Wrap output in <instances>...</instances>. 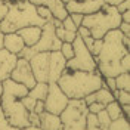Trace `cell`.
Wrapping results in <instances>:
<instances>
[{
	"label": "cell",
	"instance_id": "cell-1",
	"mask_svg": "<svg viewBox=\"0 0 130 130\" xmlns=\"http://www.w3.org/2000/svg\"><path fill=\"white\" fill-rule=\"evenodd\" d=\"M121 39L123 32L118 28L109 30L102 37L101 52L98 53V56H95L98 71L102 77H115L124 73L120 61L126 53H129V49L123 44Z\"/></svg>",
	"mask_w": 130,
	"mask_h": 130
},
{
	"label": "cell",
	"instance_id": "cell-2",
	"mask_svg": "<svg viewBox=\"0 0 130 130\" xmlns=\"http://www.w3.org/2000/svg\"><path fill=\"white\" fill-rule=\"evenodd\" d=\"M2 83H3V95L0 101V108L9 124L19 129L30 126V121H28L30 112L21 102V98H24L28 93V89L13 81L12 78H6Z\"/></svg>",
	"mask_w": 130,
	"mask_h": 130
},
{
	"label": "cell",
	"instance_id": "cell-3",
	"mask_svg": "<svg viewBox=\"0 0 130 130\" xmlns=\"http://www.w3.org/2000/svg\"><path fill=\"white\" fill-rule=\"evenodd\" d=\"M56 83L68 99H83L102 86V75L99 71L86 73L65 70Z\"/></svg>",
	"mask_w": 130,
	"mask_h": 130
},
{
	"label": "cell",
	"instance_id": "cell-4",
	"mask_svg": "<svg viewBox=\"0 0 130 130\" xmlns=\"http://www.w3.org/2000/svg\"><path fill=\"white\" fill-rule=\"evenodd\" d=\"M9 10L0 21V30L3 32H13L28 25L43 27L46 24L36 12V6L28 0H9Z\"/></svg>",
	"mask_w": 130,
	"mask_h": 130
},
{
	"label": "cell",
	"instance_id": "cell-5",
	"mask_svg": "<svg viewBox=\"0 0 130 130\" xmlns=\"http://www.w3.org/2000/svg\"><path fill=\"white\" fill-rule=\"evenodd\" d=\"M121 24V16L115 6H109L104 3V6L89 15L83 16L81 25L90 30V36L93 39H102L109 30H115Z\"/></svg>",
	"mask_w": 130,
	"mask_h": 130
},
{
	"label": "cell",
	"instance_id": "cell-6",
	"mask_svg": "<svg viewBox=\"0 0 130 130\" xmlns=\"http://www.w3.org/2000/svg\"><path fill=\"white\" fill-rule=\"evenodd\" d=\"M71 44H73L74 55L71 59H68L65 62V70H70V71H86V73L98 71L96 59L89 52V49L86 47L83 39L78 34L75 36V39L73 40Z\"/></svg>",
	"mask_w": 130,
	"mask_h": 130
},
{
	"label": "cell",
	"instance_id": "cell-7",
	"mask_svg": "<svg viewBox=\"0 0 130 130\" xmlns=\"http://www.w3.org/2000/svg\"><path fill=\"white\" fill-rule=\"evenodd\" d=\"M87 105L84 99H70L64 111L59 114L62 130H83L86 129Z\"/></svg>",
	"mask_w": 130,
	"mask_h": 130
},
{
	"label": "cell",
	"instance_id": "cell-8",
	"mask_svg": "<svg viewBox=\"0 0 130 130\" xmlns=\"http://www.w3.org/2000/svg\"><path fill=\"white\" fill-rule=\"evenodd\" d=\"M68 96L61 90L58 83H47V95L44 98V111L52 114H59L64 111V108L68 104Z\"/></svg>",
	"mask_w": 130,
	"mask_h": 130
},
{
	"label": "cell",
	"instance_id": "cell-9",
	"mask_svg": "<svg viewBox=\"0 0 130 130\" xmlns=\"http://www.w3.org/2000/svg\"><path fill=\"white\" fill-rule=\"evenodd\" d=\"M62 41L59 40L55 34V27L49 21L41 27V34L39 41L31 46L34 52H53V50H59L61 49Z\"/></svg>",
	"mask_w": 130,
	"mask_h": 130
},
{
	"label": "cell",
	"instance_id": "cell-10",
	"mask_svg": "<svg viewBox=\"0 0 130 130\" xmlns=\"http://www.w3.org/2000/svg\"><path fill=\"white\" fill-rule=\"evenodd\" d=\"M13 81L19 83L25 86L27 89H31L32 86L36 84V78H34V74L31 71V67H30V62L24 59V58H18L16 59V64L10 73V77Z\"/></svg>",
	"mask_w": 130,
	"mask_h": 130
},
{
	"label": "cell",
	"instance_id": "cell-11",
	"mask_svg": "<svg viewBox=\"0 0 130 130\" xmlns=\"http://www.w3.org/2000/svg\"><path fill=\"white\" fill-rule=\"evenodd\" d=\"M49 58L50 52H36L30 58V67L34 74L36 81H44L47 83V75H49Z\"/></svg>",
	"mask_w": 130,
	"mask_h": 130
},
{
	"label": "cell",
	"instance_id": "cell-12",
	"mask_svg": "<svg viewBox=\"0 0 130 130\" xmlns=\"http://www.w3.org/2000/svg\"><path fill=\"white\" fill-rule=\"evenodd\" d=\"M104 6V0H70L65 3L68 13H93Z\"/></svg>",
	"mask_w": 130,
	"mask_h": 130
},
{
	"label": "cell",
	"instance_id": "cell-13",
	"mask_svg": "<svg viewBox=\"0 0 130 130\" xmlns=\"http://www.w3.org/2000/svg\"><path fill=\"white\" fill-rule=\"evenodd\" d=\"M65 62L67 59L62 56V53L59 50L50 52L49 58V75H47V83H56L58 78L61 77V74L65 71Z\"/></svg>",
	"mask_w": 130,
	"mask_h": 130
},
{
	"label": "cell",
	"instance_id": "cell-14",
	"mask_svg": "<svg viewBox=\"0 0 130 130\" xmlns=\"http://www.w3.org/2000/svg\"><path fill=\"white\" fill-rule=\"evenodd\" d=\"M16 59L18 56L15 53H10L5 47L0 49V81L10 77V73L16 64Z\"/></svg>",
	"mask_w": 130,
	"mask_h": 130
},
{
	"label": "cell",
	"instance_id": "cell-15",
	"mask_svg": "<svg viewBox=\"0 0 130 130\" xmlns=\"http://www.w3.org/2000/svg\"><path fill=\"white\" fill-rule=\"evenodd\" d=\"M24 41L21 39V36L16 31L13 32H5L3 34V47L9 50L10 53H15L18 55L22 49H24Z\"/></svg>",
	"mask_w": 130,
	"mask_h": 130
},
{
	"label": "cell",
	"instance_id": "cell-16",
	"mask_svg": "<svg viewBox=\"0 0 130 130\" xmlns=\"http://www.w3.org/2000/svg\"><path fill=\"white\" fill-rule=\"evenodd\" d=\"M16 32L21 36V39H22L25 46H34V44L39 41V39H40L41 27L28 25V27H24V28H19Z\"/></svg>",
	"mask_w": 130,
	"mask_h": 130
},
{
	"label": "cell",
	"instance_id": "cell-17",
	"mask_svg": "<svg viewBox=\"0 0 130 130\" xmlns=\"http://www.w3.org/2000/svg\"><path fill=\"white\" fill-rule=\"evenodd\" d=\"M41 130H62V123L61 118L56 114L43 111L40 114V126Z\"/></svg>",
	"mask_w": 130,
	"mask_h": 130
},
{
	"label": "cell",
	"instance_id": "cell-18",
	"mask_svg": "<svg viewBox=\"0 0 130 130\" xmlns=\"http://www.w3.org/2000/svg\"><path fill=\"white\" fill-rule=\"evenodd\" d=\"M46 6L49 8L50 13H52V16H53L55 19L62 21V19H65V18L68 16V12H67V8H65V3L62 2V0H47Z\"/></svg>",
	"mask_w": 130,
	"mask_h": 130
},
{
	"label": "cell",
	"instance_id": "cell-19",
	"mask_svg": "<svg viewBox=\"0 0 130 130\" xmlns=\"http://www.w3.org/2000/svg\"><path fill=\"white\" fill-rule=\"evenodd\" d=\"M28 96H31L36 101H44V98L47 95V83L44 81H36V84L31 89H28Z\"/></svg>",
	"mask_w": 130,
	"mask_h": 130
},
{
	"label": "cell",
	"instance_id": "cell-20",
	"mask_svg": "<svg viewBox=\"0 0 130 130\" xmlns=\"http://www.w3.org/2000/svg\"><path fill=\"white\" fill-rule=\"evenodd\" d=\"M86 47L89 49V52L93 55V56H98V53L101 52V47H102V39H93L92 36H87V37H81Z\"/></svg>",
	"mask_w": 130,
	"mask_h": 130
},
{
	"label": "cell",
	"instance_id": "cell-21",
	"mask_svg": "<svg viewBox=\"0 0 130 130\" xmlns=\"http://www.w3.org/2000/svg\"><path fill=\"white\" fill-rule=\"evenodd\" d=\"M115 80V87L120 90H127L130 92V73H121L114 77Z\"/></svg>",
	"mask_w": 130,
	"mask_h": 130
},
{
	"label": "cell",
	"instance_id": "cell-22",
	"mask_svg": "<svg viewBox=\"0 0 130 130\" xmlns=\"http://www.w3.org/2000/svg\"><path fill=\"white\" fill-rule=\"evenodd\" d=\"M55 34H56V37L61 41L73 43V40L75 39V36H77V31H68V30H65L64 27L61 25V27H56L55 28Z\"/></svg>",
	"mask_w": 130,
	"mask_h": 130
},
{
	"label": "cell",
	"instance_id": "cell-23",
	"mask_svg": "<svg viewBox=\"0 0 130 130\" xmlns=\"http://www.w3.org/2000/svg\"><path fill=\"white\" fill-rule=\"evenodd\" d=\"M108 130H130V124H129V118H126L124 115H120L118 118L111 120Z\"/></svg>",
	"mask_w": 130,
	"mask_h": 130
},
{
	"label": "cell",
	"instance_id": "cell-24",
	"mask_svg": "<svg viewBox=\"0 0 130 130\" xmlns=\"http://www.w3.org/2000/svg\"><path fill=\"white\" fill-rule=\"evenodd\" d=\"M105 111H106L108 117H109L111 120H115V118H118L120 115H123L121 105H120L117 101H111L109 104H106L105 105Z\"/></svg>",
	"mask_w": 130,
	"mask_h": 130
},
{
	"label": "cell",
	"instance_id": "cell-25",
	"mask_svg": "<svg viewBox=\"0 0 130 130\" xmlns=\"http://www.w3.org/2000/svg\"><path fill=\"white\" fill-rule=\"evenodd\" d=\"M114 99L120 104V105H124V104H130V92L127 90H120V89H115L112 92Z\"/></svg>",
	"mask_w": 130,
	"mask_h": 130
},
{
	"label": "cell",
	"instance_id": "cell-26",
	"mask_svg": "<svg viewBox=\"0 0 130 130\" xmlns=\"http://www.w3.org/2000/svg\"><path fill=\"white\" fill-rule=\"evenodd\" d=\"M96 117H98V124H99V127H102V129H108V126H109V123H111V118L108 117L105 108H104L102 111H99V112L96 114Z\"/></svg>",
	"mask_w": 130,
	"mask_h": 130
},
{
	"label": "cell",
	"instance_id": "cell-27",
	"mask_svg": "<svg viewBox=\"0 0 130 130\" xmlns=\"http://www.w3.org/2000/svg\"><path fill=\"white\" fill-rule=\"evenodd\" d=\"M36 12H37V15L40 16L41 19H44L46 22H49V21H52V13H50V10H49V8L46 6V5H40V6H36Z\"/></svg>",
	"mask_w": 130,
	"mask_h": 130
},
{
	"label": "cell",
	"instance_id": "cell-28",
	"mask_svg": "<svg viewBox=\"0 0 130 130\" xmlns=\"http://www.w3.org/2000/svg\"><path fill=\"white\" fill-rule=\"evenodd\" d=\"M59 52L62 53V56L68 61V59H71L74 55V50H73V44L71 43H67V41H62V44H61V49H59Z\"/></svg>",
	"mask_w": 130,
	"mask_h": 130
},
{
	"label": "cell",
	"instance_id": "cell-29",
	"mask_svg": "<svg viewBox=\"0 0 130 130\" xmlns=\"http://www.w3.org/2000/svg\"><path fill=\"white\" fill-rule=\"evenodd\" d=\"M0 130H21L19 127H15V126L9 124V121L6 120L5 114L2 111V108H0Z\"/></svg>",
	"mask_w": 130,
	"mask_h": 130
},
{
	"label": "cell",
	"instance_id": "cell-30",
	"mask_svg": "<svg viewBox=\"0 0 130 130\" xmlns=\"http://www.w3.org/2000/svg\"><path fill=\"white\" fill-rule=\"evenodd\" d=\"M21 102H22V105L27 108V111H28V112H31L32 109H34V105H36V99H32L31 96L25 95L24 98H21Z\"/></svg>",
	"mask_w": 130,
	"mask_h": 130
},
{
	"label": "cell",
	"instance_id": "cell-31",
	"mask_svg": "<svg viewBox=\"0 0 130 130\" xmlns=\"http://www.w3.org/2000/svg\"><path fill=\"white\" fill-rule=\"evenodd\" d=\"M62 27L68 31H77V25L73 22V19L70 18V15L67 16L65 19H62Z\"/></svg>",
	"mask_w": 130,
	"mask_h": 130
},
{
	"label": "cell",
	"instance_id": "cell-32",
	"mask_svg": "<svg viewBox=\"0 0 130 130\" xmlns=\"http://www.w3.org/2000/svg\"><path fill=\"white\" fill-rule=\"evenodd\" d=\"M120 65H121V68H123V71H124V73H129V71H130V52H129V53H126V55L121 58Z\"/></svg>",
	"mask_w": 130,
	"mask_h": 130
},
{
	"label": "cell",
	"instance_id": "cell-33",
	"mask_svg": "<svg viewBox=\"0 0 130 130\" xmlns=\"http://www.w3.org/2000/svg\"><path fill=\"white\" fill-rule=\"evenodd\" d=\"M105 108V105L104 104H99V102H92V104H89L87 105V111L89 112H93V114H98L99 111H102Z\"/></svg>",
	"mask_w": 130,
	"mask_h": 130
},
{
	"label": "cell",
	"instance_id": "cell-34",
	"mask_svg": "<svg viewBox=\"0 0 130 130\" xmlns=\"http://www.w3.org/2000/svg\"><path fill=\"white\" fill-rule=\"evenodd\" d=\"M28 121H30V126L39 127V126H40V115L36 114L34 111H31V112L28 114Z\"/></svg>",
	"mask_w": 130,
	"mask_h": 130
},
{
	"label": "cell",
	"instance_id": "cell-35",
	"mask_svg": "<svg viewBox=\"0 0 130 130\" xmlns=\"http://www.w3.org/2000/svg\"><path fill=\"white\" fill-rule=\"evenodd\" d=\"M102 81H104V86H105L106 89H109L111 92L117 89L115 87V80H114V77H102Z\"/></svg>",
	"mask_w": 130,
	"mask_h": 130
},
{
	"label": "cell",
	"instance_id": "cell-36",
	"mask_svg": "<svg viewBox=\"0 0 130 130\" xmlns=\"http://www.w3.org/2000/svg\"><path fill=\"white\" fill-rule=\"evenodd\" d=\"M9 10V5L8 2H5V0H0V21L6 16V13H8Z\"/></svg>",
	"mask_w": 130,
	"mask_h": 130
},
{
	"label": "cell",
	"instance_id": "cell-37",
	"mask_svg": "<svg viewBox=\"0 0 130 130\" xmlns=\"http://www.w3.org/2000/svg\"><path fill=\"white\" fill-rule=\"evenodd\" d=\"M117 10L121 13V12H124V10H129V8H130V0H123V2H120L117 6Z\"/></svg>",
	"mask_w": 130,
	"mask_h": 130
},
{
	"label": "cell",
	"instance_id": "cell-38",
	"mask_svg": "<svg viewBox=\"0 0 130 130\" xmlns=\"http://www.w3.org/2000/svg\"><path fill=\"white\" fill-rule=\"evenodd\" d=\"M68 15H70V18H71V19H73V22L75 25H77V27H80L81 25V21H83V13H68Z\"/></svg>",
	"mask_w": 130,
	"mask_h": 130
},
{
	"label": "cell",
	"instance_id": "cell-39",
	"mask_svg": "<svg viewBox=\"0 0 130 130\" xmlns=\"http://www.w3.org/2000/svg\"><path fill=\"white\" fill-rule=\"evenodd\" d=\"M32 111L40 115V114L44 111V102H43V101H36V105H34V109H32Z\"/></svg>",
	"mask_w": 130,
	"mask_h": 130
},
{
	"label": "cell",
	"instance_id": "cell-40",
	"mask_svg": "<svg viewBox=\"0 0 130 130\" xmlns=\"http://www.w3.org/2000/svg\"><path fill=\"white\" fill-rule=\"evenodd\" d=\"M77 34H78L80 37H87V36H90V30L87 27L80 25V27H77Z\"/></svg>",
	"mask_w": 130,
	"mask_h": 130
},
{
	"label": "cell",
	"instance_id": "cell-41",
	"mask_svg": "<svg viewBox=\"0 0 130 130\" xmlns=\"http://www.w3.org/2000/svg\"><path fill=\"white\" fill-rule=\"evenodd\" d=\"M118 30L124 34V36H130V22H121Z\"/></svg>",
	"mask_w": 130,
	"mask_h": 130
},
{
	"label": "cell",
	"instance_id": "cell-42",
	"mask_svg": "<svg viewBox=\"0 0 130 130\" xmlns=\"http://www.w3.org/2000/svg\"><path fill=\"white\" fill-rule=\"evenodd\" d=\"M121 112H123V115H124L126 118H129V115H130V104H124V105H121Z\"/></svg>",
	"mask_w": 130,
	"mask_h": 130
},
{
	"label": "cell",
	"instance_id": "cell-43",
	"mask_svg": "<svg viewBox=\"0 0 130 130\" xmlns=\"http://www.w3.org/2000/svg\"><path fill=\"white\" fill-rule=\"evenodd\" d=\"M121 16V22H130V10H124L120 13Z\"/></svg>",
	"mask_w": 130,
	"mask_h": 130
},
{
	"label": "cell",
	"instance_id": "cell-44",
	"mask_svg": "<svg viewBox=\"0 0 130 130\" xmlns=\"http://www.w3.org/2000/svg\"><path fill=\"white\" fill-rule=\"evenodd\" d=\"M31 5H34V6H40V5H46L47 3V0H28Z\"/></svg>",
	"mask_w": 130,
	"mask_h": 130
},
{
	"label": "cell",
	"instance_id": "cell-45",
	"mask_svg": "<svg viewBox=\"0 0 130 130\" xmlns=\"http://www.w3.org/2000/svg\"><path fill=\"white\" fill-rule=\"evenodd\" d=\"M120 2H123V0H104V3L109 5V6H117Z\"/></svg>",
	"mask_w": 130,
	"mask_h": 130
},
{
	"label": "cell",
	"instance_id": "cell-46",
	"mask_svg": "<svg viewBox=\"0 0 130 130\" xmlns=\"http://www.w3.org/2000/svg\"><path fill=\"white\" fill-rule=\"evenodd\" d=\"M21 130H41L40 127H36V126H27V127H22Z\"/></svg>",
	"mask_w": 130,
	"mask_h": 130
},
{
	"label": "cell",
	"instance_id": "cell-47",
	"mask_svg": "<svg viewBox=\"0 0 130 130\" xmlns=\"http://www.w3.org/2000/svg\"><path fill=\"white\" fill-rule=\"evenodd\" d=\"M3 34H5V32L0 30V49L3 47Z\"/></svg>",
	"mask_w": 130,
	"mask_h": 130
},
{
	"label": "cell",
	"instance_id": "cell-48",
	"mask_svg": "<svg viewBox=\"0 0 130 130\" xmlns=\"http://www.w3.org/2000/svg\"><path fill=\"white\" fill-rule=\"evenodd\" d=\"M2 95H3V83L0 81V101H2Z\"/></svg>",
	"mask_w": 130,
	"mask_h": 130
},
{
	"label": "cell",
	"instance_id": "cell-49",
	"mask_svg": "<svg viewBox=\"0 0 130 130\" xmlns=\"http://www.w3.org/2000/svg\"><path fill=\"white\" fill-rule=\"evenodd\" d=\"M89 130H108V129H102V127L98 126V127H93V129H89Z\"/></svg>",
	"mask_w": 130,
	"mask_h": 130
},
{
	"label": "cell",
	"instance_id": "cell-50",
	"mask_svg": "<svg viewBox=\"0 0 130 130\" xmlns=\"http://www.w3.org/2000/svg\"><path fill=\"white\" fill-rule=\"evenodd\" d=\"M62 2H64V3H67V2H70V0H62Z\"/></svg>",
	"mask_w": 130,
	"mask_h": 130
}]
</instances>
